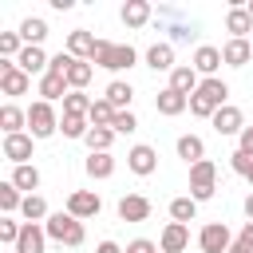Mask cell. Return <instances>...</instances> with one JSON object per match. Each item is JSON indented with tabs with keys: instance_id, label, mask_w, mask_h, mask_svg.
Listing matches in <instances>:
<instances>
[{
	"instance_id": "obj_1",
	"label": "cell",
	"mask_w": 253,
	"mask_h": 253,
	"mask_svg": "<svg viewBox=\"0 0 253 253\" xmlns=\"http://www.w3.org/2000/svg\"><path fill=\"white\" fill-rule=\"evenodd\" d=\"M225 99H229V83L225 79H202V87L190 95V115L194 119H213L221 107H225Z\"/></svg>"
},
{
	"instance_id": "obj_2",
	"label": "cell",
	"mask_w": 253,
	"mask_h": 253,
	"mask_svg": "<svg viewBox=\"0 0 253 253\" xmlns=\"http://www.w3.org/2000/svg\"><path fill=\"white\" fill-rule=\"evenodd\" d=\"M95 67H103V71H130L134 63H138V51L130 47V43H111V40H99V47H95V59H91Z\"/></svg>"
},
{
	"instance_id": "obj_3",
	"label": "cell",
	"mask_w": 253,
	"mask_h": 253,
	"mask_svg": "<svg viewBox=\"0 0 253 253\" xmlns=\"http://www.w3.org/2000/svg\"><path fill=\"white\" fill-rule=\"evenodd\" d=\"M43 229H47V237H51V241H59V245H71V249H79V245L87 241V229H83V221H79V217H71L67 210L51 213V217L43 221Z\"/></svg>"
},
{
	"instance_id": "obj_4",
	"label": "cell",
	"mask_w": 253,
	"mask_h": 253,
	"mask_svg": "<svg viewBox=\"0 0 253 253\" xmlns=\"http://www.w3.org/2000/svg\"><path fill=\"white\" fill-rule=\"evenodd\" d=\"M59 119L63 115H55V103H43V99H36L32 107H28V134L40 142V138H51L55 130H59Z\"/></svg>"
},
{
	"instance_id": "obj_5",
	"label": "cell",
	"mask_w": 253,
	"mask_h": 253,
	"mask_svg": "<svg viewBox=\"0 0 253 253\" xmlns=\"http://www.w3.org/2000/svg\"><path fill=\"white\" fill-rule=\"evenodd\" d=\"M213 194H217V166L210 158H202V162L190 166V198L194 202H210Z\"/></svg>"
},
{
	"instance_id": "obj_6",
	"label": "cell",
	"mask_w": 253,
	"mask_h": 253,
	"mask_svg": "<svg viewBox=\"0 0 253 253\" xmlns=\"http://www.w3.org/2000/svg\"><path fill=\"white\" fill-rule=\"evenodd\" d=\"M229 245H233V233H229L225 221L202 225V233H198V249H202V253H229Z\"/></svg>"
},
{
	"instance_id": "obj_7",
	"label": "cell",
	"mask_w": 253,
	"mask_h": 253,
	"mask_svg": "<svg viewBox=\"0 0 253 253\" xmlns=\"http://www.w3.org/2000/svg\"><path fill=\"white\" fill-rule=\"evenodd\" d=\"M28 87H32V75L20 71L16 59H0V91L8 99H16V95H28Z\"/></svg>"
},
{
	"instance_id": "obj_8",
	"label": "cell",
	"mask_w": 253,
	"mask_h": 253,
	"mask_svg": "<svg viewBox=\"0 0 253 253\" xmlns=\"http://www.w3.org/2000/svg\"><path fill=\"white\" fill-rule=\"evenodd\" d=\"M99 210H103V198L95 190H71L67 194V213L71 217L87 221V217H99Z\"/></svg>"
},
{
	"instance_id": "obj_9",
	"label": "cell",
	"mask_w": 253,
	"mask_h": 253,
	"mask_svg": "<svg viewBox=\"0 0 253 253\" xmlns=\"http://www.w3.org/2000/svg\"><path fill=\"white\" fill-rule=\"evenodd\" d=\"M126 170H130V174H138V178H150V174L158 170V150H154V146H146V142L130 146V150H126Z\"/></svg>"
},
{
	"instance_id": "obj_10",
	"label": "cell",
	"mask_w": 253,
	"mask_h": 253,
	"mask_svg": "<svg viewBox=\"0 0 253 253\" xmlns=\"http://www.w3.org/2000/svg\"><path fill=\"white\" fill-rule=\"evenodd\" d=\"M186 245H190V225L182 221H170L158 233V253H186Z\"/></svg>"
},
{
	"instance_id": "obj_11",
	"label": "cell",
	"mask_w": 253,
	"mask_h": 253,
	"mask_svg": "<svg viewBox=\"0 0 253 253\" xmlns=\"http://www.w3.org/2000/svg\"><path fill=\"white\" fill-rule=\"evenodd\" d=\"M221 63H225V59H221V47H213V43H198V51H194V71H198L202 79H213Z\"/></svg>"
},
{
	"instance_id": "obj_12",
	"label": "cell",
	"mask_w": 253,
	"mask_h": 253,
	"mask_svg": "<svg viewBox=\"0 0 253 253\" xmlns=\"http://www.w3.org/2000/svg\"><path fill=\"white\" fill-rule=\"evenodd\" d=\"M43 249H47V229L40 221H24L20 241H16V253H43Z\"/></svg>"
},
{
	"instance_id": "obj_13",
	"label": "cell",
	"mask_w": 253,
	"mask_h": 253,
	"mask_svg": "<svg viewBox=\"0 0 253 253\" xmlns=\"http://www.w3.org/2000/svg\"><path fill=\"white\" fill-rule=\"evenodd\" d=\"M210 123H213L217 134H241V130H245V115H241V107H233V103H225Z\"/></svg>"
},
{
	"instance_id": "obj_14",
	"label": "cell",
	"mask_w": 253,
	"mask_h": 253,
	"mask_svg": "<svg viewBox=\"0 0 253 253\" xmlns=\"http://www.w3.org/2000/svg\"><path fill=\"white\" fill-rule=\"evenodd\" d=\"M32 134L24 130V134H4V158L12 162V166H24L28 158H32Z\"/></svg>"
},
{
	"instance_id": "obj_15",
	"label": "cell",
	"mask_w": 253,
	"mask_h": 253,
	"mask_svg": "<svg viewBox=\"0 0 253 253\" xmlns=\"http://www.w3.org/2000/svg\"><path fill=\"white\" fill-rule=\"evenodd\" d=\"M225 32H229V40H249V32H253V16L245 12V4H233V8L225 12Z\"/></svg>"
},
{
	"instance_id": "obj_16",
	"label": "cell",
	"mask_w": 253,
	"mask_h": 253,
	"mask_svg": "<svg viewBox=\"0 0 253 253\" xmlns=\"http://www.w3.org/2000/svg\"><path fill=\"white\" fill-rule=\"evenodd\" d=\"M95 47H99V40L87 32V28H75V32H67V51L75 55V59H95Z\"/></svg>"
},
{
	"instance_id": "obj_17",
	"label": "cell",
	"mask_w": 253,
	"mask_h": 253,
	"mask_svg": "<svg viewBox=\"0 0 253 253\" xmlns=\"http://www.w3.org/2000/svg\"><path fill=\"white\" fill-rule=\"evenodd\" d=\"M166 87H174L178 95H186V99H190V95H194V91L202 87V79H198L194 63H178V67L170 71V83H166Z\"/></svg>"
},
{
	"instance_id": "obj_18",
	"label": "cell",
	"mask_w": 253,
	"mask_h": 253,
	"mask_svg": "<svg viewBox=\"0 0 253 253\" xmlns=\"http://www.w3.org/2000/svg\"><path fill=\"white\" fill-rule=\"evenodd\" d=\"M154 111H158V115H166V119H174V115L190 111V99H186V95H178L174 87H162V91L154 95Z\"/></svg>"
},
{
	"instance_id": "obj_19",
	"label": "cell",
	"mask_w": 253,
	"mask_h": 253,
	"mask_svg": "<svg viewBox=\"0 0 253 253\" xmlns=\"http://www.w3.org/2000/svg\"><path fill=\"white\" fill-rule=\"evenodd\" d=\"M119 217H123V221H146V217H150V198H142V194H123V198H119Z\"/></svg>"
},
{
	"instance_id": "obj_20",
	"label": "cell",
	"mask_w": 253,
	"mask_h": 253,
	"mask_svg": "<svg viewBox=\"0 0 253 253\" xmlns=\"http://www.w3.org/2000/svg\"><path fill=\"white\" fill-rule=\"evenodd\" d=\"M47 63H51V55H47L43 47H24V51H20V59H16V67H20V71L40 75V79L47 75Z\"/></svg>"
},
{
	"instance_id": "obj_21",
	"label": "cell",
	"mask_w": 253,
	"mask_h": 253,
	"mask_svg": "<svg viewBox=\"0 0 253 253\" xmlns=\"http://www.w3.org/2000/svg\"><path fill=\"white\" fill-rule=\"evenodd\" d=\"M221 59L229 67H245L253 59V40H225L221 43Z\"/></svg>"
},
{
	"instance_id": "obj_22",
	"label": "cell",
	"mask_w": 253,
	"mask_h": 253,
	"mask_svg": "<svg viewBox=\"0 0 253 253\" xmlns=\"http://www.w3.org/2000/svg\"><path fill=\"white\" fill-rule=\"evenodd\" d=\"M142 59H146L150 71H174V67H178V63H174V43H150Z\"/></svg>"
},
{
	"instance_id": "obj_23",
	"label": "cell",
	"mask_w": 253,
	"mask_h": 253,
	"mask_svg": "<svg viewBox=\"0 0 253 253\" xmlns=\"http://www.w3.org/2000/svg\"><path fill=\"white\" fill-rule=\"evenodd\" d=\"M119 16H123V24H126V28H146V24H150V16H154V8H150L146 0H126Z\"/></svg>"
},
{
	"instance_id": "obj_24",
	"label": "cell",
	"mask_w": 253,
	"mask_h": 253,
	"mask_svg": "<svg viewBox=\"0 0 253 253\" xmlns=\"http://www.w3.org/2000/svg\"><path fill=\"white\" fill-rule=\"evenodd\" d=\"M103 99L115 107V111H130V99H134V87L126 83V79H111L107 83V91H103Z\"/></svg>"
},
{
	"instance_id": "obj_25",
	"label": "cell",
	"mask_w": 253,
	"mask_h": 253,
	"mask_svg": "<svg viewBox=\"0 0 253 253\" xmlns=\"http://www.w3.org/2000/svg\"><path fill=\"white\" fill-rule=\"evenodd\" d=\"M174 150H178V158H182V162H190V166L206 158V142H202V134H178Z\"/></svg>"
},
{
	"instance_id": "obj_26",
	"label": "cell",
	"mask_w": 253,
	"mask_h": 253,
	"mask_svg": "<svg viewBox=\"0 0 253 253\" xmlns=\"http://www.w3.org/2000/svg\"><path fill=\"white\" fill-rule=\"evenodd\" d=\"M20 40H24V47H40L47 40V20H40V16L20 20Z\"/></svg>"
},
{
	"instance_id": "obj_27",
	"label": "cell",
	"mask_w": 253,
	"mask_h": 253,
	"mask_svg": "<svg viewBox=\"0 0 253 253\" xmlns=\"http://www.w3.org/2000/svg\"><path fill=\"white\" fill-rule=\"evenodd\" d=\"M24 126H28V111H20L16 103H4L0 107V130L4 134H24Z\"/></svg>"
},
{
	"instance_id": "obj_28",
	"label": "cell",
	"mask_w": 253,
	"mask_h": 253,
	"mask_svg": "<svg viewBox=\"0 0 253 253\" xmlns=\"http://www.w3.org/2000/svg\"><path fill=\"white\" fill-rule=\"evenodd\" d=\"M20 194H36L40 190V170L32 166V162H24V166H12V178H8Z\"/></svg>"
},
{
	"instance_id": "obj_29",
	"label": "cell",
	"mask_w": 253,
	"mask_h": 253,
	"mask_svg": "<svg viewBox=\"0 0 253 253\" xmlns=\"http://www.w3.org/2000/svg\"><path fill=\"white\" fill-rule=\"evenodd\" d=\"M67 91H71V87H67L63 75H43V79H40V99H43V103H63Z\"/></svg>"
},
{
	"instance_id": "obj_30",
	"label": "cell",
	"mask_w": 253,
	"mask_h": 253,
	"mask_svg": "<svg viewBox=\"0 0 253 253\" xmlns=\"http://www.w3.org/2000/svg\"><path fill=\"white\" fill-rule=\"evenodd\" d=\"M83 142H87V150H91V154H111V142H115V130H111V126H91Z\"/></svg>"
},
{
	"instance_id": "obj_31",
	"label": "cell",
	"mask_w": 253,
	"mask_h": 253,
	"mask_svg": "<svg viewBox=\"0 0 253 253\" xmlns=\"http://www.w3.org/2000/svg\"><path fill=\"white\" fill-rule=\"evenodd\" d=\"M20 217H24V221H47L51 213H47V202H43V194H24Z\"/></svg>"
},
{
	"instance_id": "obj_32",
	"label": "cell",
	"mask_w": 253,
	"mask_h": 253,
	"mask_svg": "<svg viewBox=\"0 0 253 253\" xmlns=\"http://www.w3.org/2000/svg\"><path fill=\"white\" fill-rule=\"evenodd\" d=\"M83 170H87V178H111L115 174V154H87Z\"/></svg>"
},
{
	"instance_id": "obj_33",
	"label": "cell",
	"mask_w": 253,
	"mask_h": 253,
	"mask_svg": "<svg viewBox=\"0 0 253 253\" xmlns=\"http://www.w3.org/2000/svg\"><path fill=\"white\" fill-rule=\"evenodd\" d=\"M20 206H24V194H20L12 182H0V213H4V217H16Z\"/></svg>"
},
{
	"instance_id": "obj_34",
	"label": "cell",
	"mask_w": 253,
	"mask_h": 253,
	"mask_svg": "<svg viewBox=\"0 0 253 253\" xmlns=\"http://www.w3.org/2000/svg\"><path fill=\"white\" fill-rule=\"evenodd\" d=\"M198 217V202L190 198V194H182V198H174L170 202V221H182V225H190Z\"/></svg>"
},
{
	"instance_id": "obj_35",
	"label": "cell",
	"mask_w": 253,
	"mask_h": 253,
	"mask_svg": "<svg viewBox=\"0 0 253 253\" xmlns=\"http://www.w3.org/2000/svg\"><path fill=\"white\" fill-rule=\"evenodd\" d=\"M91 75H95V63L75 59V63H71V71H67V87H71V91H83V87L91 83Z\"/></svg>"
},
{
	"instance_id": "obj_36",
	"label": "cell",
	"mask_w": 253,
	"mask_h": 253,
	"mask_svg": "<svg viewBox=\"0 0 253 253\" xmlns=\"http://www.w3.org/2000/svg\"><path fill=\"white\" fill-rule=\"evenodd\" d=\"M91 103H95V99H91L87 91H67V99H63V115H83V119H87V115H91Z\"/></svg>"
},
{
	"instance_id": "obj_37",
	"label": "cell",
	"mask_w": 253,
	"mask_h": 253,
	"mask_svg": "<svg viewBox=\"0 0 253 253\" xmlns=\"http://www.w3.org/2000/svg\"><path fill=\"white\" fill-rule=\"evenodd\" d=\"M59 130H63V138H87L91 119H83V115H63V119H59Z\"/></svg>"
},
{
	"instance_id": "obj_38",
	"label": "cell",
	"mask_w": 253,
	"mask_h": 253,
	"mask_svg": "<svg viewBox=\"0 0 253 253\" xmlns=\"http://www.w3.org/2000/svg\"><path fill=\"white\" fill-rule=\"evenodd\" d=\"M115 115H119V111H115V107H111L107 99H95V103H91V115H87V119H91V126H111V123H115Z\"/></svg>"
},
{
	"instance_id": "obj_39",
	"label": "cell",
	"mask_w": 253,
	"mask_h": 253,
	"mask_svg": "<svg viewBox=\"0 0 253 253\" xmlns=\"http://www.w3.org/2000/svg\"><path fill=\"white\" fill-rule=\"evenodd\" d=\"M20 51H24L20 32H0V59H20Z\"/></svg>"
},
{
	"instance_id": "obj_40",
	"label": "cell",
	"mask_w": 253,
	"mask_h": 253,
	"mask_svg": "<svg viewBox=\"0 0 253 253\" xmlns=\"http://www.w3.org/2000/svg\"><path fill=\"white\" fill-rule=\"evenodd\" d=\"M229 166H233V174H237V178H245V182L253 186V154H245V150H233Z\"/></svg>"
},
{
	"instance_id": "obj_41",
	"label": "cell",
	"mask_w": 253,
	"mask_h": 253,
	"mask_svg": "<svg viewBox=\"0 0 253 253\" xmlns=\"http://www.w3.org/2000/svg\"><path fill=\"white\" fill-rule=\"evenodd\" d=\"M71 63H75V55H71V51L63 47V51H55V55H51V63H47V75H63V79H67Z\"/></svg>"
},
{
	"instance_id": "obj_42",
	"label": "cell",
	"mask_w": 253,
	"mask_h": 253,
	"mask_svg": "<svg viewBox=\"0 0 253 253\" xmlns=\"http://www.w3.org/2000/svg\"><path fill=\"white\" fill-rule=\"evenodd\" d=\"M20 229H24V221H16V217H0V241H4V245H12V249H16Z\"/></svg>"
},
{
	"instance_id": "obj_43",
	"label": "cell",
	"mask_w": 253,
	"mask_h": 253,
	"mask_svg": "<svg viewBox=\"0 0 253 253\" xmlns=\"http://www.w3.org/2000/svg\"><path fill=\"white\" fill-rule=\"evenodd\" d=\"M111 130H115V134H134V130H138L134 111H119V115H115V123H111Z\"/></svg>"
},
{
	"instance_id": "obj_44",
	"label": "cell",
	"mask_w": 253,
	"mask_h": 253,
	"mask_svg": "<svg viewBox=\"0 0 253 253\" xmlns=\"http://www.w3.org/2000/svg\"><path fill=\"white\" fill-rule=\"evenodd\" d=\"M194 36H198L194 24H186V20H174V24H170V40H174V43H186V40H194Z\"/></svg>"
},
{
	"instance_id": "obj_45",
	"label": "cell",
	"mask_w": 253,
	"mask_h": 253,
	"mask_svg": "<svg viewBox=\"0 0 253 253\" xmlns=\"http://www.w3.org/2000/svg\"><path fill=\"white\" fill-rule=\"evenodd\" d=\"M237 150H245V154H253V123H245V130L237 134Z\"/></svg>"
},
{
	"instance_id": "obj_46",
	"label": "cell",
	"mask_w": 253,
	"mask_h": 253,
	"mask_svg": "<svg viewBox=\"0 0 253 253\" xmlns=\"http://www.w3.org/2000/svg\"><path fill=\"white\" fill-rule=\"evenodd\" d=\"M126 253H158V245H154V241H146V237H134V241L126 245Z\"/></svg>"
},
{
	"instance_id": "obj_47",
	"label": "cell",
	"mask_w": 253,
	"mask_h": 253,
	"mask_svg": "<svg viewBox=\"0 0 253 253\" xmlns=\"http://www.w3.org/2000/svg\"><path fill=\"white\" fill-rule=\"evenodd\" d=\"M95 253H126V249H123L119 241H111V237H107V241H99V245H95Z\"/></svg>"
},
{
	"instance_id": "obj_48",
	"label": "cell",
	"mask_w": 253,
	"mask_h": 253,
	"mask_svg": "<svg viewBox=\"0 0 253 253\" xmlns=\"http://www.w3.org/2000/svg\"><path fill=\"white\" fill-rule=\"evenodd\" d=\"M237 241H241L245 249H253V221H245V225H241V233H237Z\"/></svg>"
},
{
	"instance_id": "obj_49",
	"label": "cell",
	"mask_w": 253,
	"mask_h": 253,
	"mask_svg": "<svg viewBox=\"0 0 253 253\" xmlns=\"http://www.w3.org/2000/svg\"><path fill=\"white\" fill-rule=\"evenodd\" d=\"M241 210H245V217H249V221H253V190H249V198H245V202H241Z\"/></svg>"
},
{
	"instance_id": "obj_50",
	"label": "cell",
	"mask_w": 253,
	"mask_h": 253,
	"mask_svg": "<svg viewBox=\"0 0 253 253\" xmlns=\"http://www.w3.org/2000/svg\"><path fill=\"white\" fill-rule=\"evenodd\" d=\"M229 253H253V249H245V245H241V241L233 237V245H229Z\"/></svg>"
},
{
	"instance_id": "obj_51",
	"label": "cell",
	"mask_w": 253,
	"mask_h": 253,
	"mask_svg": "<svg viewBox=\"0 0 253 253\" xmlns=\"http://www.w3.org/2000/svg\"><path fill=\"white\" fill-rule=\"evenodd\" d=\"M245 12H249V16H253V0H249V4H245Z\"/></svg>"
},
{
	"instance_id": "obj_52",
	"label": "cell",
	"mask_w": 253,
	"mask_h": 253,
	"mask_svg": "<svg viewBox=\"0 0 253 253\" xmlns=\"http://www.w3.org/2000/svg\"><path fill=\"white\" fill-rule=\"evenodd\" d=\"M12 253H16V249H12Z\"/></svg>"
}]
</instances>
